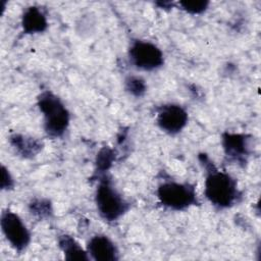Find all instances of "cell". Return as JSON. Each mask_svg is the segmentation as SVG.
<instances>
[{
  "label": "cell",
  "instance_id": "obj_1",
  "mask_svg": "<svg viewBox=\"0 0 261 261\" xmlns=\"http://www.w3.org/2000/svg\"><path fill=\"white\" fill-rule=\"evenodd\" d=\"M199 158L206 169L204 194L207 200L219 209L233 206L241 198L236 179L228 173L217 169L205 154H201Z\"/></svg>",
  "mask_w": 261,
  "mask_h": 261
},
{
  "label": "cell",
  "instance_id": "obj_2",
  "mask_svg": "<svg viewBox=\"0 0 261 261\" xmlns=\"http://www.w3.org/2000/svg\"><path fill=\"white\" fill-rule=\"evenodd\" d=\"M38 106L44 115V128L48 136L61 137L68 127L70 115L62 101L52 92L44 91L38 96Z\"/></svg>",
  "mask_w": 261,
  "mask_h": 261
},
{
  "label": "cell",
  "instance_id": "obj_3",
  "mask_svg": "<svg viewBox=\"0 0 261 261\" xmlns=\"http://www.w3.org/2000/svg\"><path fill=\"white\" fill-rule=\"evenodd\" d=\"M95 203L100 216L109 222L119 219L129 208V204L105 177L96 189Z\"/></svg>",
  "mask_w": 261,
  "mask_h": 261
},
{
  "label": "cell",
  "instance_id": "obj_4",
  "mask_svg": "<svg viewBox=\"0 0 261 261\" xmlns=\"http://www.w3.org/2000/svg\"><path fill=\"white\" fill-rule=\"evenodd\" d=\"M159 202L166 208L180 211L198 203L196 189L189 182L167 180L157 188Z\"/></svg>",
  "mask_w": 261,
  "mask_h": 261
},
{
  "label": "cell",
  "instance_id": "obj_5",
  "mask_svg": "<svg viewBox=\"0 0 261 261\" xmlns=\"http://www.w3.org/2000/svg\"><path fill=\"white\" fill-rule=\"evenodd\" d=\"M128 58L135 67L146 71L155 70L164 63L161 49L154 43L144 40H135L130 43Z\"/></svg>",
  "mask_w": 261,
  "mask_h": 261
},
{
  "label": "cell",
  "instance_id": "obj_6",
  "mask_svg": "<svg viewBox=\"0 0 261 261\" xmlns=\"http://www.w3.org/2000/svg\"><path fill=\"white\" fill-rule=\"evenodd\" d=\"M1 229L10 244L17 252H22L31 242V233L22 219L10 210H4L1 214Z\"/></svg>",
  "mask_w": 261,
  "mask_h": 261
},
{
  "label": "cell",
  "instance_id": "obj_7",
  "mask_svg": "<svg viewBox=\"0 0 261 261\" xmlns=\"http://www.w3.org/2000/svg\"><path fill=\"white\" fill-rule=\"evenodd\" d=\"M188 120L187 110L178 104H164L157 111V124L161 130L168 135L180 133L187 125Z\"/></svg>",
  "mask_w": 261,
  "mask_h": 261
},
{
  "label": "cell",
  "instance_id": "obj_8",
  "mask_svg": "<svg viewBox=\"0 0 261 261\" xmlns=\"http://www.w3.org/2000/svg\"><path fill=\"white\" fill-rule=\"evenodd\" d=\"M87 252L96 261H115L119 258L115 244L105 234H96L90 239Z\"/></svg>",
  "mask_w": 261,
  "mask_h": 261
},
{
  "label": "cell",
  "instance_id": "obj_9",
  "mask_svg": "<svg viewBox=\"0 0 261 261\" xmlns=\"http://www.w3.org/2000/svg\"><path fill=\"white\" fill-rule=\"evenodd\" d=\"M222 146L225 155L237 162H244L250 153V144L247 135L224 133Z\"/></svg>",
  "mask_w": 261,
  "mask_h": 261
},
{
  "label": "cell",
  "instance_id": "obj_10",
  "mask_svg": "<svg viewBox=\"0 0 261 261\" xmlns=\"http://www.w3.org/2000/svg\"><path fill=\"white\" fill-rule=\"evenodd\" d=\"M21 27L23 33L28 35L43 33L48 27L47 16L41 7L30 6L22 13Z\"/></svg>",
  "mask_w": 261,
  "mask_h": 261
},
{
  "label": "cell",
  "instance_id": "obj_11",
  "mask_svg": "<svg viewBox=\"0 0 261 261\" xmlns=\"http://www.w3.org/2000/svg\"><path fill=\"white\" fill-rule=\"evenodd\" d=\"M58 244L64 257L67 260H89L88 252L85 251L74 239L70 236L63 234L59 237Z\"/></svg>",
  "mask_w": 261,
  "mask_h": 261
},
{
  "label": "cell",
  "instance_id": "obj_12",
  "mask_svg": "<svg viewBox=\"0 0 261 261\" xmlns=\"http://www.w3.org/2000/svg\"><path fill=\"white\" fill-rule=\"evenodd\" d=\"M10 142L12 146L23 156V157H32L37 154L42 145L39 141L35 140L34 138L25 137L22 135H14L10 138Z\"/></svg>",
  "mask_w": 261,
  "mask_h": 261
},
{
  "label": "cell",
  "instance_id": "obj_13",
  "mask_svg": "<svg viewBox=\"0 0 261 261\" xmlns=\"http://www.w3.org/2000/svg\"><path fill=\"white\" fill-rule=\"evenodd\" d=\"M125 89L134 96L140 97L146 91L145 82L138 76H129L125 80Z\"/></svg>",
  "mask_w": 261,
  "mask_h": 261
},
{
  "label": "cell",
  "instance_id": "obj_14",
  "mask_svg": "<svg viewBox=\"0 0 261 261\" xmlns=\"http://www.w3.org/2000/svg\"><path fill=\"white\" fill-rule=\"evenodd\" d=\"M178 4L188 13L200 14L208 8L210 3L208 1H179Z\"/></svg>",
  "mask_w": 261,
  "mask_h": 261
},
{
  "label": "cell",
  "instance_id": "obj_15",
  "mask_svg": "<svg viewBox=\"0 0 261 261\" xmlns=\"http://www.w3.org/2000/svg\"><path fill=\"white\" fill-rule=\"evenodd\" d=\"M113 151L109 148H103L97 156V166L100 170H107L114 159Z\"/></svg>",
  "mask_w": 261,
  "mask_h": 261
},
{
  "label": "cell",
  "instance_id": "obj_16",
  "mask_svg": "<svg viewBox=\"0 0 261 261\" xmlns=\"http://www.w3.org/2000/svg\"><path fill=\"white\" fill-rule=\"evenodd\" d=\"M13 187V178L9 172V170L2 165V180H1V188L2 190H9Z\"/></svg>",
  "mask_w": 261,
  "mask_h": 261
},
{
  "label": "cell",
  "instance_id": "obj_17",
  "mask_svg": "<svg viewBox=\"0 0 261 261\" xmlns=\"http://www.w3.org/2000/svg\"><path fill=\"white\" fill-rule=\"evenodd\" d=\"M49 203L48 202H44V201H38V202H34L32 203V211L34 213H38V214H48V212H50V208H49Z\"/></svg>",
  "mask_w": 261,
  "mask_h": 261
}]
</instances>
